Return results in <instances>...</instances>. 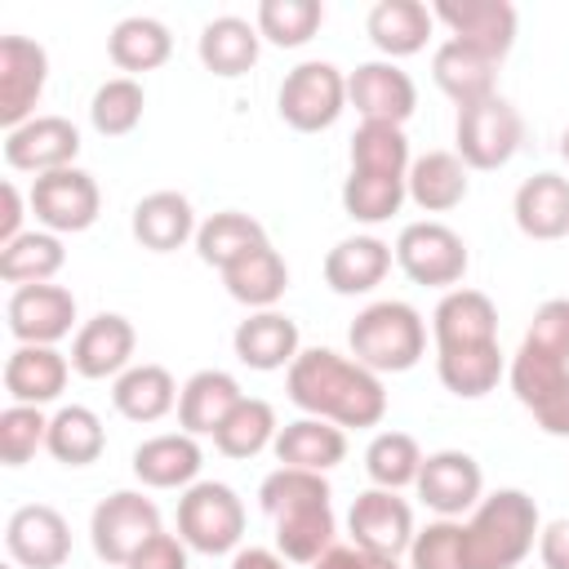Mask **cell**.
<instances>
[{"instance_id":"6da1fadb","label":"cell","mask_w":569,"mask_h":569,"mask_svg":"<svg viewBox=\"0 0 569 569\" xmlns=\"http://www.w3.org/2000/svg\"><path fill=\"white\" fill-rule=\"evenodd\" d=\"M284 391L289 400L311 413L325 418L333 427H378L387 413V387L373 369L329 351V347H307L298 351V360L284 373Z\"/></svg>"},{"instance_id":"7a4b0ae2","label":"cell","mask_w":569,"mask_h":569,"mask_svg":"<svg viewBox=\"0 0 569 569\" xmlns=\"http://www.w3.org/2000/svg\"><path fill=\"white\" fill-rule=\"evenodd\" d=\"M333 489L320 471L276 467L258 485V502L276 525V551L293 565H316L333 547Z\"/></svg>"},{"instance_id":"3957f363","label":"cell","mask_w":569,"mask_h":569,"mask_svg":"<svg viewBox=\"0 0 569 569\" xmlns=\"http://www.w3.org/2000/svg\"><path fill=\"white\" fill-rule=\"evenodd\" d=\"M542 533L538 502L525 489H493L462 520V565L467 569H516Z\"/></svg>"},{"instance_id":"277c9868","label":"cell","mask_w":569,"mask_h":569,"mask_svg":"<svg viewBox=\"0 0 569 569\" xmlns=\"http://www.w3.org/2000/svg\"><path fill=\"white\" fill-rule=\"evenodd\" d=\"M347 342H351L356 365L373 369L378 378L382 373H405L427 351V325H422L418 307H409L400 298H382V302H369L351 320Z\"/></svg>"},{"instance_id":"5b68a950","label":"cell","mask_w":569,"mask_h":569,"mask_svg":"<svg viewBox=\"0 0 569 569\" xmlns=\"http://www.w3.org/2000/svg\"><path fill=\"white\" fill-rule=\"evenodd\" d=\"M178 538L200 556L240 551L244 538V502L222 480H196L178 498Z\"/></svg>"},{"instance_id":"8992f818","label":"cell","mask_w":569,"mask_h":569,"mask_svg":"<svg viewBox=\"0 0 569 569\" xmlns=\"http://www.w3.org/2000/svg\"><path fill=\"white\" fill-rule=\"evenodd\" d=\"M453 142H458V160L467 169H502L525 142V120L502 93H493L471 107H458Z\"/></svg>"},{"instance_id":"52a82bcc","label":"cell","mask_w":569,"mask_h":569,"mask_svg":"<svg viewBox=\"0 0 569 569\" xmlns=\"http://www.w3.org/2000/svg\"><path fill=\"white\" fill-rule=\"evenodd\" d=\"M507 378L516 400L533 413V422L547 436H569V360L520 342L507 365Z\"/></svg>"},{"instance_id":"ba28073f","label":"cell","mask_w":569,"mask_h":569,"mask_svg":"<svg viewBox=\"0 0 569 569\" xmlns=\"http://www.w3.org/2000/svg\"><path fill=\"white\" fill-rule=\"evenodd\" d=\"M276 107H280V120L298 133H320L329 129L342 111H347V76L333 67V62H298L284 80H280V93H276Z\"/></svg>"},{"instance_id":"9c48e42d","label":"cell","mask_w":569,"mask_h":569,"mask_svg":"<svg viewBox=\"0 0 569 569\" xmlns=\"http://www.w3.org/2000/svg\"><path fill=\"white\" fill-rule=\"evenodd\" d=\"M396 267L413 284L449 293L467 276V244H462V236L453 227H445L436 218H422V222H409L396 236Z\"/></svg>"},{"instance_id":"30bf717a","label":"cell","mask_w":569,"mask_h":569,"mask_svg":"<svg viewBox=\"0 0 569 569\" xmlns=\"http://www.w3.org/2000/svg\"><path fill=\"white\" fill-rule=\"evenodd\" d=\"M160 533V507L151 498H142L138 489H116L107 493L93 516H89V542H93V556L107 560V565H129L133 551Z\"/></svg>"},{"instance_id":"8fae6325","label":"cell","mask_w":569,"mask_h":569,"mask_svg":"<svg viewBox=\"0 0 569 569\" xmlns=\"http://www.w3.org/2000/svg\"><path fill=\"white\" fill-rule=\"evenodd\" d=\"M31 213L40 222V231H53V236H76V231H89L98 222V209H102V191L93 182V173L84 169H53V173H40L31 182Z\"/></svg>"},{"instance_id":"7c38bea8","label":"cell","mask_w":569,"mask_h":569,"mask_svg":"<svg viewBox=\"0 0 569 569\" xmlns=\"http://www.w3.org/2000/svg\"><path fill=\"white\" fill-rule=\"evenodd\" d=\"M431 18L449 27V40L485 53L489 62H502L516 44V4L507 0H436Z\"/></svg>"},{"instance_id":"4fadbf2b","label":"cell","mask_w":569,"mask_h":569,"mask_svg":"<svg viewBox=\"0 0 569 569\" xmlns=\"http://www.w3.org/2000/svg\"><path fill=\"white\" fill-rule=\"evenodd\" d=\"M413 489L440 520H458V516L476 511V502L485 498V471L462 449H436L422 458Z\"/></svg>"},{"instance_id":"5bb4252c","label":"cell","mask_w":569,"mask_h":569,"mask_svg":"<svg viewBox=\"0 0 569 569\" xmlns=\"http://www.w3.org/2000/svg\"><path fill=\"white\" fill-rule=\"evenodd\" d=\"M44 80H49L44 44H36L27 36H0V124H4V133L36 120Z\"/></svg>"},{"instance_id":"9a60e30c","label":"cell","mask_w":569,"mask_h":569,"mask_svg":"<svg viewBox=\"0 0 569 569\" xmlns=\"http://www.w3.org/2000/svg\"><path fill=\"white\" fill-rule=\"evenodd\" d=\"M347 529H351V538H356V547L360 551H369V556H405L409 551V542H413V507L396 493V489H365V493H356V502H351V511H347Z\"/></svg>"},{"instance_id":"2e32d148","label":"cell","mask_w":569,"mask_h":569,"mask_svg":"<svg viewBox=\"0 0 569 569\" xmlns=\"http://www.w3.org/2000/svg\"><path fill=\"white\" fill-rule=\"evenodd\" d=\"M4 551L18 569H62L71 556V525L49 502H27L4 525Z\"/></svg>"},{"instance_id":"e0dca14e","label":"cell","mask_w":569,"mask_h":569,"mask_svg":"<svg viewBox=\"0 0 569 569\" xmlns=\"http://www.w3.org/2000/svg\"><path fill=\"white\" fill-rule=\"evenodd\" d=\"M347 102L360 111V120H378V124H400L418 111V84L409 80L405 67L378 58V62H360L347 76Z\"/></svg>"},{"instance_id":"ac0fdd59","label":"cell","mask_w":569,"mask_h":569,"mask_svg":"<svg viewBox=\"0 0 569 569\" xmlns=\"http://www.w3.org/2000/svg\"><path fill=\"white\" fill-rule=\"evenodd\" d=\"M9 333L27 347H53L76 325V293L62 284H22L9 293L4 307Z\"/></svg>"},{"instance_id":"d6986e66","label":"cell","mask_w":569,"mask_h":569,"mask_svg":"<svg viewBox=\"0 0 569 569\" xmlns=\"http://www.w3.org/2000/svg\"><path fill=\"white\" fill-rule=\"evenodd\" d=\"M80 156V129L67 116H36L4 133V164L22 173H53L71 169Z\"/></svg>"},{"instance_id":"ffe728a7","label":"cell","mask_w":569,"mask_h":569,"mask_svg":"<svg viewBox=\"0 0 569 569\" xmlns=\"http://www.w3.org/2000/svg\"><path fill=\"white\" fill-rule=\"evenodd\" d=\"M133 347H138V333L133 325L120 316V311H98L93 320H84L71 338V369L89 382L98 378H120L129 365H133Z\"/></svg>"},{"instance_id":"44dd1931","label":"cell","mask_w":569,"mask_h":569,"mask_svg":"<svg viewBox=\"0 0 569 569\" xmlns=\"http://www.w3.org/2000/svg\"><path fill=\"white\" fill-rule=\"evenodd\" d=\"M431 338H436V351L498 342V307H493V298L480 293V289H467V284L449 289L431 311Z\"/></svg>"},{"instance_id":"7402d4cb","label":"cell","mask_w":569,"mask_h":569,"mask_svg":"<svg viewBox=\"0 0 569 569\" xmlns=\"http://www.w3.org/2000/svg\"><path fill=\"white\" fill-rule=\"evenodd\" d=\"M231 347H236V360L258 369V373H271V369H289L302 351V333H298V320H289L284 311H253L236 325L231 333Z\"/></svg>"},{"instance_id":"603a6c76","label":"cell","mask_w":569,"mask_h":569,"mask_svg":"<svg viewBox=\"0 0 569 569\" xmlns=\"http://www.w3.org/2000/svg\"><path fill=\"white\" fill-rule=\"evenodd\" d=\"M67 378H71V360L58 351V347H27L18 342L4 360V391L13 405H53L62 391H67Z\"/></svg>"},{"instance_id":"cb8c5ba5","label":"cell","mask_w":569,"mask_h":569,"mask_svg":"<svg viewBox=\"0 0 569 569\" xmlns=\"http://www.w3.org/2000/svg\"><path fill=\"white\" fill-rule=\"evenodd\" d=\"M129 231L142 249L151 253H173L182 249L187 240H196L200 222H196V209L182 191H151L133 204V218H129Z\"/></svg>"},{"instance_id":"d4e9b609","label":"cell","mask_w":569,"mask_h":569,"mask_svg":"<svg viewBox=\"0 0 569 569\" xmlns=\"http://www.w3.org/2000/svg\"><path fill=\"white\" fill-rule=\"evenodd\" d=\"M391 258L396 249L378 236H347L338 240L329 253H325V284L342 298H356V293H369L387 280L391 271Z\"/></svg>"},{"instance_id":"484cf974","label":"cell","mask_w":569,"mask_h":569,"mask_svg":"<svg viewBox=\"0 0 569 569\" xmlns=\"http://www.w3.org/2000/svg\"><path fill=\"white\" fill-rule=\"evenodd\" d=\"M200 462L204 453L187 431H160L133 449V476L147 489H191L200 476Z\"/></svg>"},{"instance_id":"4316f807","label":"cell","mask_w":569,"mask_h":569,"mask_svg":"<svg viewBox=\"0 0 569 569\" xmlns=\"http://www.w3.org/2000/svg\"><path fill=\"white\" fill-rule=\"evenodd\" d=\"M511 213H516V227L529 240H560V236H569V178L551 173V169L525 178L516 187Z\"/></svg>"},{"instance_id":"83f0119b","label":"cell","mask_w":569,"mask_h":569,"mask_svg":"<svg viewBox=\"0 0 569 569\" xmlns=\"http://www.w3.org/2000/svg\"><path fill=\"white\" fill-rule=\"evenodd\" d=\"M436 18L422 0H378L365 18V31L373 40V49L396 62V58H413L427 49V36H431Z\"/></svg>"},{"instance_id":"f1b7e54d","label":"cell","mask_w":569,"mask_h":569,"mask_svg":"<svg viewBox=\"0 0 569 569\" xmlns=\"http://www.w3.org/2000/svg\"><path fill=\"white\" fill-rule=\"evenodd\" d=\"M271 453H276L280 467H302V471H320L325 476L329 467H338L347 458V431L325 422V418L302 413V418H293V422H284L276 431Z\"/></svg>"},{"instance_id":"f546056e","label":"cell","mask_w":569,"mask_h":569,"mask_svg":"<svg viewBox=\"0 0 569 569\" xmlns=\"http://www.w3.org/2000/svg\"><path fill=\"white\" fill-rule=\"evenodd\" d=\"M244 400L240 382L227 373V369H200L182 382V396H178V427L187 436H213L227 413Z\"/></svg>"},{"instance_id":"4dcf8cb0","label":"cell","mask_w":569,"mask_h":569,"mask_svg":"<svg viewBox=\"0 0 569 569\" xmlns=\"http://www.w3.org/2000/svg\"><path fill=\"white\" fill-rule=\"evenodd\" d=\"M431 80H436V89L445 98H453L458 107H471V102L498 93L493 89L498 84V62H489L485 53H476V49H467L458 40H445L431 53Z\"/></svg>"},{"instance_id":"1f68e13d","label":"cell","mask_w":569,"mask_h":569,"mask_svg":"<svg viewBox=\"0 0 569 569\" xmlns=\"http://www.w3.org/2000/svg\"><path fill=\"white\" fill-rule=\"evenodd\" d=\"M258 49H262V36L249 18H236V13H222L213 22H204L200 40H196V53L204 62V71L222 76V80H236L244 76L253 62H258Z\"/></svg>"},{"instance_id":"d6a6232c","label":"cell","mask_w":569,"mask_h":569,"mask_svg":"<svg viewBox=\"0 0 569 569\" xmlns=\"http://www.w3.org/2000/svg\"><path fill=\"white\" fill-rule=\"evenodd\" d=\"M405 191L422 213H449L467 200V164L458 151H422L409 164Z\"/></svg>"},{"instance_id":"836d02e7","label":"cell","mask_w":569,"mask_h":569,"mask_svg":"<svg viewBox=\"0 0 569 569\" xmlns=\"http://www.w3.org/2000/svg\"><path fill=\"white\" fill-rule=\"evenodd\" d=\"M178 396H182V387L173 382V373L164 365H129L111 382V405L129 422H160L178 405Z\"/></svg>"},{"instance_id":"e575fe53","label":"cell","mask_w":569,"mask_h":569,"mask_svg":"<svg viewBox=\"0 0 569 569\" xmlns=\"http://www.w3.org/2000/svg\"><path fill=\"white\" fill-rule=\"evenodd\" d=\"M222 284H227V293H231L240 307H249V311H271V307L284 298V289H289V267H284V258H280L271 244H258L253 253H244L240 262H231V267L222 271Z\"/></svg>"},{"instance_id":"d590c367","label":"cell","mask_w":569,"mask_h":569,"mask_svg":"<svg viewBox=\"0 0 569 569\" xmlns=\"http://www.w3.org/2000/svg\"><path fill=\"white\" fill-rule=\"evenodd\" d=\"M107 53L120 71L129 76H142V71H156L169 62L173 53V36L160 18H147V13H133V18H120L107 36Z\"/></svg>"},{"instance_id":"8d00e7d4","label":"cell","mask_w":569,"mask_h":569,"mask_svg":"<svg viewBox=\"0 0 569 569\" xmlns=\"http://www.w3.org/2000/svg\"><path fill=\"white\" fill-rule=\"evenodd\" d=\"M436 373L445 382L449 396L458 400H480L498 387V378L507 373L502 347L498 342H480V347H453V351H436Z\"/></svg>"},{"instance_id":"74e56055","label":"cell","mask_w":569,"mask_h":569,"mask_svg":"<svg viewBox=\"0 0 569 569\" xmlns=\"http://www.w3.org/2000/svg\"><path fill=\"white\" fill-rule=\"evenodd\" d=\"M258 244H271V240H267V227H262L258 218L240 213V209H222V213L204 218L200 231H196V253H200V262H209V267H218V271H227L231 262H240V258L253 253Z\"/></svg>"},{"instance_id":"f35d334b","label":"cell","mask_w":569,"mask_h":569,"mask_svg":"<svg viewBox=\"0 0 569 569\" xmlns=\"http://www.w3.org/2000/svg\"><path fill=\"white\" fill-rule=\"evenodd\" d=\"M62 262H67V249H62V236H53V231H22L18 240L0 244V280L13 289L53 284Z\"/></svg>"},{"instance_id":"ab89813d","label":"cell","mask_w":569,"mask_h":569,"mask_svg":"<svg viewBox=\"0 0 569 569\" xmlns=\"http://www.w3.org/2000/svg\"><path fill=\"white\" fill-rule=\"evenodd\" d=\"M44 449L53 453V462L62 467H89L102 458L107 449V431H102V418L89 409V405H62L53 418H49V440Z\"/></svg>"},{"instance_id":"60d3db41","label":"cell","mask_w":569,"mask_h":569,"mask_svg":"<svg viewBox=\"0 0 569 569\" xmlns=\"http://www.w3.org/2000/svg\"><path fill=\"white\" fill-rule=\"evenodd\" d=\"M276 431H280L276 409H271L262 396H244V400L227 413V422L213 431V449H218L222 458H258L262 449L276 445Z\"/></svg>"},{"instance_id":"b9f144b4","label":"cell","mask_w":569,"mask_h":569,"mask_svg":"<svg viewBox=\"0 0 569 569\" xmlns=\"http://www.w3.org/2000/svg\"><path fill=\"white\" fill-rule=\"evenodd\" d=\"M409 138L400 124L360 120L351 133V173H378V178H409Z\"/></svg>"},{"instance_id":"7bdbcfd3","label":"cell","mask_w":569,"mask_h":569,"mask_svg":"<svg viewBox=\"0 0 569 569\" xmlns=\"http://www.w3.org/2000/svg\"><path fill=\"white\" fill-rule=\"evenodd\" d=\"M422 471V449L409 431H378L365 449V476L378 489H409Z\"/></svg>"},{"instance_id":"ee69618b","label":"cell","mask_w":569,"mask_h":569,"mask_svg":"<svg viewBox=\"0 0 569 569\" xmlns=\"http://www.w3.org/2000/svg\"><path fill=\"white\" fill-rule=\"evenodd\" d=\"M325 22V4L320 0H262L258 4V36L276 49H302Z\"/></svg>"},{"instance_id":"f6af8a7d","label":"cell","mask_w":569,"mask_h":569,"mask_svg":"<svg viewBox=\"0 0 569 569\" xmlns=\"http://www.w3.org/2000/svg\"><path fill=\"white\" fill-rule=\"evenodd\" d=\"M142 107H147V93L133 76H111L93 89L89 98V124L102 133V138H124L138 129L142 120Z\"/></svg>"},{"instance_id":"bcb514c9","label":"cell","mask_w":569,"mask_h":569,"mask_svg":"<svg viewBox=\"0 0 569 569\" xmlns=\"http://www.w3.org/2000/svg\"><path fill=\"white\" fill-rule=\"evenodd\" d=\"M409 200L405 178H378V173H347L342 182V209L351 222L378 227L391 213H400V204Z\"/></svg>"},{"instance_id":"7dc6e473","label":"cell","mask_w":569,"mask_h":569,"mask_svg":"<svg viewBox=\"0 0 569 569\" xmlns=\"http://www.w3.org/2000/svg\"><path fill=\"white\" fill-rule=\"evenodd\" d=\"M49 440V418L36 405H9L0 413V462L22 467L36 458V449Z\"/></svg>"},{"instance_id":"c3c4849f","label":"cell","mask_w":569,"mask_h":569,"mask_svg":"<svg viewBox=\"0 0 569 569\" xmlns=\"http://www.w3.org/2000/svg\"><path fill=\"white\" fill-rule=\"evenodd\" d=\"M409 569H467L462 565V520H431L409 542Z\"/></svg>"},{"instance_id":"681fc988","label":"cell","mask_w":569,"mask_h":569,"mask_svg":"<svg viewBox=\"0 0 569 569\" xmlns=\"http://www.w3.org/2000/svg\"><path fill=\"white\" fill-rule=\"evenodd\" d=\"M520 342H529V347H538L547 356L569 360V298H547L533 311V320H529V329H525Z\"/></svg>"},{"instance_id":"f907efd6","label":"cell","mask_w":569,"mask_h":569,"mask_svg":"<svg viewBox=\"0 0 569 569\" xmlns=\"http://www.w3.org/2000/svg\"><path fill=\"white\" fill-rule=\"evenodd\" d=\"M191 547L178 538V533H151L138 551H133V560L124 565V569H191V556H187Z\"/></svg>"},{"instance_id":"816d5d0a","label":"cell","mask_w":569,"mask_h":569,"mask_svg":"<svg viewBox=\"0 0 569 569\" xmlns=\"http://www.w3.org/2000/svg\"><path fill=\"white\" fill-rule=\"evenodd\" d=\"M538 556L542 569H569V520H551L538 533Z\"/></svg>"},{"instance_id":"f5cc1de1","label":"cell","mask_w":569,"mask_h":569,"mask_svg":"<svg viewBox=\"0 0 569 569\" xmlns=\"http://www.w3.org/2000/svg\"><path fill=\"white\" fill-rule=\"evenodd\" d=\"M0 200H4V209H0V244H9V240L22 236V209H27L31 200H22L18 182H4V187H0Z\"/></svg>"},{"instance_id":"db71d44e","label":"cell","mask_w":569,"mask_h":569,"mask_svg":"<svg viewBox=\"0 0 569 569\" xmlns=\"http://www.w3.org/2000/svg\"><path fill=\"white\" fill-rule=\"evenodd\" d=\"M311 569H369V551H360L356 542L351 547H342V542H333Z\"/></svg>"},{"instance_id":"11a10c76","label":"cell","mask_w":569,"mask_h":569,"mask_svg":"<svg viewBox=\"0 0 569 569\" xmlns=\"http://www.w3.org/2000/svg\"><path fill=\"white\" fill-rule=\"evenodd\" d=\"M231 569H284V556L271 547H240L231 556Z\"/></svg>"},{"instance_id":"9f6ffc18","label":"cell","mask_w":569,"mask_h":569,"mask_svg":"<svg viewBox=\"0 0 569 569\" xmlns=\"http://www.w3.org/2000/svg\"><path fill=\"white\" fill-rule=\"evenodd\" d=\"M369 569H405L396 556H369Z\"/></svg>"},{"instance_id":"6f0895ef","label":"cell","mask_w":569,"mask_h":569,"mask_svg":"<svg viewBox=\"0 0 569 569\" xmlns=\"http://www.w3.org/2000/svg\"><path fill=\"white\" fill-rule=\"evenodd\" d=\"M560 156H565V164H569V129L560 133Z\"/></svg>"},{"instance_id":"680465c9","label":"cell","mask_w":569,"mask_h":569,"mask_svg":"<svg viewBox=\"0 0 569 569\" xmlns=\"http://www.w3.org/2000/svg\"><path fill=\"white\" fill-rule=\"evenodd\" d=\"M4 569H18V565H13V560H9V565H4Z\"/></svg>"}]
</instances>
